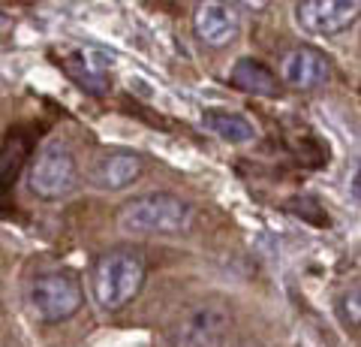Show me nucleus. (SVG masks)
I'll use <instances>...</instances> for the list:
<instances>
[{
	"instance_id": "obj_1",
	"label": "nucleus",
	"mask_w": 361,
	"mask_h": 347,
	"mask_svg": "<svg viewBox=\"0 0 361 347\" xmlns=\"http://www.w3.org/2000/svg\"><path fill=\"white\" fill-rule=\"evenodd\" d=\"M145 260L139 251L133 248H111L97 257L94 269H90V290L103 311H123L130 302L142 293L145 287Z\"/></svg>"
},
{
	"instance_id": "obj_2",
	"label": "nucleus",
	"mask_w": 361,
	"mask_h": 347,
	"mask_svg": "<svg viewBox=\"0 0 361 347\" xmlns=\"http://www.w3.org/2000/svg\"><path fill=\"white\" fill-rule=\"evenodd\" d=\"M118 230L135 236H178L193 223V206L166 190L133 196L118 208Z\"/></svg>"
},
{
	"instance_id": "obj_3",
	"label": "nucleus",
	"mask_w": 361,
	"mask_h": 347,
	"mask_svg": "<svg viewBox=\"0 0 361 347\" xmlns=\"http://www.w3.org/2000/svg\"><path fill=\"white\" fill-rule=\"evenodd\" d=\"M27 302L39 323H63L85 305V290L73 272H45L30 281Z\"/></svg>"
},
{
	"instance_id": "obj_4",
	"label": "nucleus",
	"mask_w": 361,
	"mask_h": 347,
	"mask_svg": "<svg viewBox=\"0 0 361 347\" xmlns=\"http://www.w3.org/2000/svg\"><path fill=\"white\" fill-rule=\"evenodd\" d=\"M232 308L223 299L193 302L172 327V347H220L229 341Z\"/></svg>"
},
{
	"instance_id": "obj_5",
	"label": "nucleus",
	"mask_w": 361,
	"mask_h": 347,
	"mask_svg": "<svg viewBox=\"0 0 361 347\" xmlns=\"http://www.w3.org/2000/svg\"><path fill=\"white\" fill-rule=\"evenodd\" d=\"M30 190L39 199H63L78 187V163L70 145L49 142L37 151L27 172Z\"/></svg>"
},
{
	"instance_id": "obj_6",
	"label": "nucleus",
	"mask_w": 361,
	"mask_h": 347,
	"mask_svg": "<svg viewBox=\"0 0 361 347\" xmlns=\"http://www.w3.org/2000/svg\"><path fill=\"white\" fill-rule=\"evenodd\" d=\"M361 16L358 0H304L295 4V21L310 37H337Z\"/></svg>"
},
{
	"instance_id": "obj_7",
	"label": "nucleus",
	"mask_w": 361,
	"mask_h": 347,
	"mask_svg": "<svg viewBox=\"0 0 361 347\" xmlns=\"http://www.w3.org/2000/svg\"><path fill=\"white\" fill-rule=\"evenodd\" d=\"M331 79L329 54L313 46H292L280 54V82L295 91H313Z\"/></svg>"
},
{
	"instance_id": "obj_8",
	"label": "nucleus",
	"mask_w": 361,
	"mask_h": 347,
	"mask_svg": "<svg viewBox=\"0 0 361 347\" xmlns=\"http://www.w3.org/2000/svg\"><path fill=\"white\" fill-rule=\"evenodd\" d=\"M145 170L142 158L130 148H106L99 151L87 166V182L97 190H123L139 182V175Z\"/></svg>"
},
{
	"instance_id": "obj_9",
	"label": "nucleus",
	"mask_w": 361,
	"mask_h": 347,
	"mask_svg": "<svg viewBox=\"0 0 361 347\" xmlns=\"http://www.w3.org/2000/svg\"><path fill=\"white\" fill-rule=\"evenodd\" d=\"M193 30H196L199 42H205L208 49H226V46H232L235 37L241 33V16L232 4L208 0V4L196 6Z\"/></svg>"
},
{
	"instance_id": "obj_10",
	"label": "nucleus",
	"mask_w": 361,
	"mask_h": 347,
	"mask_svg": "<svg viewBox=\"0 0 361 347\" xmlns=\"http://www.w3.org/2000/svg\"><path fill=\"white\" fill-rule=\"evenodd\" d=\"M202 127L211 136H217L226 145H250L256 142V124L241 112L229 109H205L202 112Z\"/></svg>"
},
{
	"instance_id": "obj_11",
	"label": "nucleus",
	"mask_w": 361,
	"mask_h": 347,
	"mask_svg": "<svg viewBox=\"0 0 361 347\" xmlns=\"http://www.w3.org/2000/svg\"><path fill=\"white\" fill-rule=\"evenodd\" d=\"M229 85H235L238 91L247 94H259V97H277L280 94V82L277 73L259 58H238L229 70Z\"/></svg>"
},
{
	"instance_id": "obj_12",
	"label": "nucleus",
	"mask_w": 361,
	"mask_h": 347,
	"mask_svg": "<svg viewBox=\"0 0 361 347\" xmlns=\"http://www.w3.org/2000/svg\"><path fill=\"white\" fill-rule=\"evenodd\" d=\"M70 66H82V73H75V79L82 88H87V91H94V94L106 91V73H109L106 58H97L94 52H78L70 61Z\"/></svg>"
},
{
	"instance_id": "obj_13",
	"label": "nucleus",
	"mask_w": 361,
	"mask_h": 347,
	"mask_svg": "<svg viewBox=\"0 0 361 347\" xmlns=\"http://www.w3.org/2000/svg\"><path fill=\"white\" fill-rule=\"evenodd\" d=\"M341 314L353 327H361V281L349 284V290L341 296Z\"/></svg>"
},
{
	"instance_id": "obj_14",
	"label": "nucleus",
	"mask_w": 361,
	"mask_h": 347,
	"mask_svg": "<svg viewBox=\"0 0 361 347\" xmlns=\"http://www.w3.org/2000/svg\"><path fill=\"white\" fill-rule=\"evenodd\" d=\"M220 347H265V344L256 339H232V341H223Z\"/></svg>"
},
{
	"instance_id": "obj_15",
	"label": "nucleus",
	"mask_w": 361,
	"mask_h": 347,
	"mask_svg": "<svg viewBox=\"0 0 361 347\" xmlns=\"http://www.w3.org/2000/svg\"><path fill=\"white\" fill-rule=\"evenodd\" d=\"M349 190H353V196H355V199H361V163L355 166L353 178H349Z\"/></svg>"
}]
</instances>
